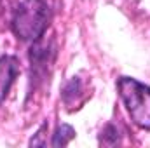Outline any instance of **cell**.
<instances>
[{
	"instance_id": "obj_1",
	"label": "cell",
	"mask_w": 150,
	"mask_h": 148,
	"mask_svg": "<svg viewBox=\"0 0 150 148\" xmlns=\"http://www.w3.org/2000/svg\"><path fill=\"white\" fill-rule=\"evenodd\" d=\"M51 19L52 12L45 0H21L14 9L11 28L19 40L35 42L44 37Z\"/></svg>"
},
{
	"instance_id": "obj_2",
	"label": "cell",
	"mask_w": 150,
	"mask_h": 148,
	"mask_svg": "<svg viewBox=\"0 0 150 148\" xmlns=\"http://www.w3.org/2000/svg\"><path fill=\"white\" fill-rule=\"evenodd\" d=\"M117 91L133 124L150 129V85L131 77H120L117 80Z\"/></svg>"
},
{
	"instance_id": "obj_3",
	"label": "cell",
	"mask_w": 150,
	"mask_h": 148,
	"mask_svg": "<svg viewBox=\"0 0 150 148\" xmlns=\"http://www.w3.org/2000/svg\"><path fill=\"white\" fill-rule=\"evenodd\" d=\"M56 59V42L38 38L32 42L30 47V63H32V82L38 85V82L45 80Z\"/></svg>"
},
{
	"instance_id": "obj_4",
	"label": "cell",
	"mask_w": 150,
	"mask_h": 148,
	"mask_svg": "<svg viewBox=\"0 0 150 148\" xmlns=\"http://www.w3.org/2000/svg\"><path fill=\"white\" fill-rule=\"evenodd\" d=\"M91 98V92H87V84L77 75L72 77L61 89V101L68 111L82 108V105Z\"/></svg>"
},
{
	"instance_id": "obj_5",
	"label": "cell",
	"mask_w": 150,
	"mask_h": 148,
	"mask_svg": "<svg viewBox=\"0 0 150 148\" xmlns=\"http://www.w3.org/2000/svg\"><path fill=\"white\" fill-rule=\"evenodd\" d=\"M19 75V61L14 56H0V105L5 101L16 77Z\"/></svg>"
},
{
	"instance_id": "obj_6",
	"label": "cell",
	"mask_w": 150,
	"mask_h": 148,
	"mask_svg": "<svg viewBox=\"0 0 150 148\" xmlns=\"http://www.w3.org/2000/svg\"><path fill=\"white\" fill-rule=\"evenodd\" d=\"M75 134H77V132H75V129L72 125L61 124V125H58V129L54 131L51 145H52V147H67V145L75 138Z\"/></svg>"
},
{
	"instance_id": "obj_7",
	"label": "cell",
	"mask_w": 150,
	"mask_h": 148,
	"mask_svg": "<svg viewBox=\"0 0 150 148\" xmlns=\"http://www.w3.org/2000/svg\"><path fill=\"white\" fill-rule=\"evenodd\" d=\"M100 143L107 145V147H113V145L120 143V134H119V131L113 124H107L103 127V131L100 134Z\"/></svg>"
}]
</instances>
